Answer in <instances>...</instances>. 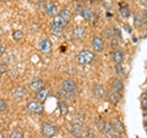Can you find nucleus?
Segmentation results:
<instances>
[{"label": "nucleus", "instance_id": "nucleus-5", "mask_svg": "<svg viewBox=\"0 0 147 138\" xmlns=\"http://www.w3.org/2000/svg\"><path fill=\"white\" fill-rule=\"evenodd\" d=\"M44 10H45V13H47L48 16L54 17V16H57V13H58V6H57V4H54L52 1H48L44 6Z\"/></svg>", "mask_w": 147, "mask_h": 138}, {"label": "nucleus", "instance_id": "nucleus-32", "mask_svg": "<svg viewBox=\"0 0 147 138\" xmlns=\"http://www.w3.org/2000/svg\"><path fill=\"white\" fill-rule=\"evenodd\" d=\"M87 138H94V131L92 128L87 130Z\"/></svg>", "mask_w": 147, "mask_h": 138}, {"label": "nucleus", "instance_id": "nucleus-14", "mask_svg": "<svg viewBox=\"0 0 147 138\" xmlns=\"http://www.w3.org/2000/svg\"><path fill=\"white\" fill-rule=\"evenodd\" d=\"M39 49L42 53L48 54V53H50V50H52V43H50L48 39H43L39 44Z\"/></svg>", "mask_w": 147, "mask_h": 138}, {"label": "nucleus", "instance_id": "nucleus-37", "mask_svg": "<svg viewBox=\"0 0 147 138\" xmlns=\"http://www.w3.org/2000/svg\"><path fill=\"white\" fill-rule=\"evenodd\" d=\"M124 28L126 29V32H127V33H131V27L129 26V25H125V26H124Z\"/></svg>", "mask_w": 147, "mask_h": 138}, {"label": "nucleus", "instance_id": "nucleus-3", "mask_svg": "<svg viewBox=\"0 0 147 138\" xmlns=\"http://www.w3.org/2000/svg\"><path fill=\"white\" fill-rule=\"evenodd\" d=\"M57 132H58L57 126L52 125V123L45 122V123H43V125H42V135L45 138H52Z\"/></svg>", "mask_w": 147, "mask_h": 138}, {"label": "nucleus", "instance_id": "nucleus-23", "mask_svg": "<svg viewBox=\"0 0 147 138\" xmlns=\"http://www.w3.org/2000/svg\"><path fill=\"white\" fill-rule=\"evenodd\" d=\"M59 15H60V16L64 18V20H65V21L67 22V23H69V21L71 20V12L69 11L67 9H64V10H61V11H60V13H59Z\"/></svg>", "mask_w": 147, "mask_h": 138}, {"label": "nucleus", "instance_id": "nucleus-26", "mask_svg": "<svg viewBox=\"0 0 147 138\" xmlns=\"http://www.w3.org/2000/svg\"><path fill=\"white\" fill-rule=\"evenodd\" d=\"M104 132L108 133V135H110V133H113V132H115V130H114L112 122H107V123L104 125Z\"/></svg>", "mask_w": 147, "mask_h": 138}, {"label": "nucleus", "instance_id": "nucleus-2", "mask_svg": "<svg viewBox=\"0 0 147 138\" xmlns=\"http://www.w3.org/2000/svg\"><path fill=\"white\" fill-rule=\"evenodd\" d=\"M61 90L65 92L66 94H69L72 98V96L76 94V92H77V86H76V83L72 80H66V81L63 82Z\"/></svg>", "mask_w": 147, "mask_h": 138}, {"label": "nucleus", "instance_id": "nucleus-17", "mask_svg": "<svg viewBox=\"0 0 147 138\" xmlns=\"http://www.w3.org/2000/svg\"><path fill=\"white\" fill-rule=\"evenodd\" d=\"M84 126L82 125H79V123H75V125L72 126V130H71V133L75 137H81L84 135Z\"/></svg>", "mask_w": 147, "mask_h": 138}, {"label": "nucleus", "instance_id": "nucleus-1", "mask_svg": "<svg viewBox=\"0 0 147 138\" xmlns=\"http://www.w3.org/2000/svg\"><path fill=\"white\" fill-rule=\"evenodd\" d=\"M94 60V54L90 52V50H82L77 56V61H79L81 65H88V64L93 62Z\"/></svg>", "mask_w": 147, "mask_h": 138}, {"label": "nucleus", "instance_id": "nucleus-27", "mask_svg": "<svg viewBox=\"0 0 147 138\" xmlns=\"http://www.w3.org/2000/svg\"><path fill=\"white\" fill-rule=\"evenodd\" d=\"M50 28H52V32H53V34H55V36H61L63 34V29L64 28H60V27H57V26H50Z\"/></svg>", "mask_w": 147, "mask_h": 138}, {"label": "nucleus", "instance_id": "nucleus-19", "mask_svg": "<svg viewBox=\"0 0 147 138\" xmlns=\"http://www.w3.org/2000/svg\"><path fill=\"white\" fill-rule=\"evenodd\" d=\"M115 72L118 73L119 77L126 76V71H125V67L123 66V64H115Z\"/></svg>", "mask_w": 147, "mask_h": 138}, {"label": "nucleus", "instance_id": "nucleus-6", "mask_svg": "<svg viewBox=\"0 0 147 138\" xmlns=\"http://www.w3.org/2000/svg\"><path fill=\"white\" fill-rule=\"evenodd\" d=\"M92 89H93V95L97 99H103L104 98V95H105V88H104L102 84H94Z\"/></svg>", "mask_w": 147, "mask_h": 138}, {"label": "nucleus", "instance_id": "nucleus-40", "mask_svg": "<svg viewBox=\"0 0 147 138\" xmlns=\"http://www.w3.org/2000/svg\"><path fill=\"white\" fill-rule=\"evenodd\" d=\"M144 120H145V122H147V113L144 114Z\"/></svg>", "mask_w": 147, "mask_h": 138}, {"label": "nucleus", "instance_id": "nucleus-4", "mask_svg": "<svg viewBox=\"0 0 147 138\" xmlns=\"http://www.w3.org/2000/svg\"><path fill=\"white\" fill-rule=\"evenodd\" d=\"M26 109L32 114H40L43 111V105L39 102H34L33 100V102H30L28 104H27Z\"/></svg>", "mask_w": 147, "mask_h": 138}, {"label": "nucleus", "instance_id": "nucleus-31", "mask_svg": "<svg viewBox=\"0 0 147 138\" xmlns=\"http://www.w3.org/2000/svg\"><path fill=\"white\" fill-rule=\"evenodd\" d=\"M7 71V65L6 64H0V75L5 73Z\"/></svg>", "mask_w": 147, "mask_h": 138}, {"label": "nucleus", "instance_id": "nucleus-9", "mask_svg": "<svg viewBox=\"0 0 147 138\" xmlns=\"http://www.w3.org/2000/svg\"><path fill=\"white\" fill-rule=\"evenodd\" d=\"M147 21V15L146 13H141V12H137L135 13V17H134V23L136 27H140L145 23Z\"/></svg>", "mask_w": 147, "mask_h": 138}, {"label": "nucleus", "instance_id": "nucleus-33", "mask_svg": "<svg viewBox=\"0 0 147 138\" xmlns=\"http://www.w3.org/2000/svg\"><path fill=\"white\" fill-rule=\"evenodd\" d=\"M109 136H110V138H123V136L119 132H113V133H110Z\"/></svg>", "mask_w": 147, "mask_h": 138}, {"label": "nucleus", "instance_id": "nucleus-11", "mask_svg": "<svg viewBox=\"0 0 147 138\" xmlns=\"http://www.w3.org/2000/svg\"><path fill=\"white\" fill-rule=\"evenodd\" d=\"M43 86H44V83H43L42 80H34L33 82H31L30 83V90L38 93V92L43 88Z\"/></svg>", "mask_w": 147, "mask_h": 138}, {"label": "nucleus", "instance_id": "nucleus-16", "mask_svg": "<svg viewBox=\"0 0 147 138\" xmlns=\"http://www.w3.org/2000/svg\"><path fill=\"white\" fill-rule=\"evenodd\" d=\"M112 87H113V89L118 92V93H120V92L124 90V84H123V82L120 80H118V78H113L112 80Z\"/></svg>", "mask_w": 147, "mask_h": 138}, {"label": "nucleus", "instance_id": "nucleus-30", "mask_svg": "<svg viewBox=\"0 0 147 138\" xmlns=\"http://www.w3.org/2000/svg\"><path fill=\"white\" fill-rule=\"evenodd\" d=\"M10 138H22V133H21L20 131H13V132L11 133Z\"/></svg>", "mask_w": 147, "mask_h": 138}, {"label": "nucleus", "instance_id": "nucleus-20", "mask_svg": "<svg viewBox=\"0 0 147 138\" xmlns=\"http://www.w3.org/2000/svg\"><path fill=\"white\" fill-rule=\"evenodd\" d=\"M112 123H113V127H114V130H115V132H119V133L124 132V125L119 120H114Z\"/></svg>", "mask_w": 147, "mask_h": 138}, {"label": "nucleus", "instance_id": "nucleus-24", "mask_svg": "<svg viewBox=\"0 0 147 138\" xmlns=\"http://www.w3.org/2000/svg\"><path fill=\"white\" fill-rule=\"evenodd\" d=\"M59 111H60V115L61 116H64V115H66L67 111H69V108H67V105L65 103H59Z\"/></svg>", "mask_w": 147, "mask_h": 138}, {"label": "nucleus", "instance_id": "nucleus-34", "mask_svg": "<svg viewBox=\"0 0 147 138\" xmlns=\"http://www.w3.org/2000/svg\"><path fill=\"white\" fill-rule=\"evenodd\" d=\"M118 47V42L115 39H113V40H110V48L112 49H115Z\"/></svg>", "mask_w": 147, "mask_h": 138}, {"label": "nucleus", "instance_id": "nucleus-21", "mask_svg": "<svg viewBox=\"0 0 147 138\" xmlns=\"http://www.w3.org/2000/svg\"><path fill=\"white\" fill-rule=\"evenodd\" d=\"M120 15L124 17V18H127L129 16L131 15V12H130V9H129V6L127 5H123L121 7H120Z\"/></svg>", "mask_w": 147, "mask_h": 138}, {"label": "nucleus", "instance_id": "nucleus-38", "mask_svg": "<svg viewBox=\"0 0 147 138\" xmlns=\"http://www.w3.org/2000/svg\"><path fill=\"white\" fill-rule=\"evenodd\" d=\"M140 4L142 6H145V7H147V0H140Z\"/></svg>", "mask_w": 147, "mask_h": 138}, {"label": "nucleus", "instance_id": "nucleus-22", "mask_svg": "<svg viewBox=\"0 0 147 138\" xmlns=\"http://www.w3.org/2000/svg\"><path fill=\"white\" fill-rule=\"evenodd\" d=\"M25 95H26V90H25V88H21V87L20 88H17L15 90V93H13V96H15L16 99H18V100L22 99Z\"/></svg>", "mask_w": 147, "mask_h": 138}, {"label": "nucleus", "instance_id": "nucleus-28", "mask_svg": "<svg viewBox=\"0 0 147 138\" xmlns=\"http://www.w3.org/2000/svg\"><path fill=\"white\" fill-rule=\"evenodd\" d=\"M105 38H107L108 40H113L114 39V32L110 31V29H105Z\"/></svg>", "mask_w": 147, "mask_h": 138}, {"label": "nucleus", "instance_id": "nucleus-18", "mask_svg": "<svg viewBox=\"0 0 147 138\" xmlns=\"http://www.w3.org/2000/svg\"><path fill=\"white\" fill-rule=\"evenodd\" d=\"M48 95H49V88H42L37 93V99H38L39 103H42L48 98Z\"/></svg>", "mask_w": 147, "mask_h": 138}, {"label": "nucleus", "instance_id": "nucleus-12", "mask_svg": "<svg viewBox=\"0 0 147 138\" xmlns=\"http://www.w3.org/2000/svg\"><path fill=\"white\" fill-rule=\"evenodd\" d=\"M124 52L120 49H115L114 50V53H113V61L115 62V64H123L124 61Z\"/></svg>", "mask_w": 147, "mask_h": 138}, {"label": "nucleus", "instance_id": "nucleus-29", "mask_svg": "<svg viewBox=\"0 0 147 138\" xmlns=\"http://www.w3.org/2000/svg\"><path fill=\"white\" fill-rule=\"evenodd\" d=\"M6 108H7L6 103L4 102V100H3L1 98H0V113H1V111H5V110H6Z\"/></svg>", "mask_w": 147, "mask_h": 138}, {"label": "nucleus", "instance_id": "nucleus-13", "mask_svg": "<svg viewBox=\"0 0 147 138\" xmlns=\"http://www.w3.org/2000/svg\"><path fill=\"white\" fill-rule=\"evenodd\" d=\"M52 25H53V26H57V27H60V28H64V27L67 25V22L64 20V18H63L60 15H57V16L53 17Z\"/></svg>", "mask_w": 147, "mask_h": 138}, {"label": "nucleus", "instance_id": "nucleus-10", "mask_svg": "<svg viewBox=\"0 0 147 138\" xmlns=\"http://www.w3.org/2000/svg\"><path fill=\"white\" fill-rule=\"evenodd\" d=\"M120 99H121L120 93H118V92H115V90H112V92L108 93V102L109 103L115 105V104H118L119 102H120Z\"/></svg>", "mask_w": 147, "mask_h": 138}, {"label": "nucleus", "instance_id": "nucleus-15", "mask_svg": "<svg viewBox=\"0 0 147 138\" xmlns=\"http://www.w3.org/2000/svg\"><path fill=\"white\" fill-rule=\"evenodd\" d=\"M80 15L85 18V20H87V21H91L92 18H93V11L91 10L90 7H86V6H84L82 7V10H81V13Z\"/></svg>", "mask_w": 147, "mask_h": 138}, {"label": "nucleus", "instance_id": "nucleus-7", "mask_svg": "<svg viewBox=\"0 0 147 138\" xmlns=\"http://www.w3.org/2000/svg\"><path fill=\"white\" fill-rule=\"evenodd\" d=\"M72 37L77 40H82L86 38V29L84 27H76L72 32Z\"/></svg>", "mask_w": 147, "mask_h": 138}, {"label": "nucleus", "instance_id": "nucleus-39", "mask_svg": "<svg viewBox=\"0 0 147 138\" xmlns=\"http://www.w3.org/2000/svg\"><path fill=\"white\" fill-rule=\"evenodd\" d=\"M147 98V93H144V94H141V99H146Z\"/></svg>", "mask_w": 147, "mask_h": 138}, {"label": "nucleus", "instance_id": "nucleus-35", "mask_svg": "<svg viewBox=\"0 0 147 138\" xmlns=\"http://www.w3.org/2000/svg\"><path fill=\"white\" fill-rule=\"evenodd\" d=\"M142 109L146 110V111H147V98L142 100Z\"/></svg>", "mask_w": 147, "mask_h": 138}, {"label": "nucleus", "instance_id": "nucleus-8", "mask_svg": "<svg viewBox=\"0 0 147 138\" xmlns=\"http://www.w3.org/2000/svg\"><path fill=\"white\" fill-rule=\"evenodd\" d=\"M92 45H93V49L97 53L103 52V48H104V40H103V38H100V37H96V38L93 39V42H92Z\"/></svg>", "mask_w": 147, "mask_h": 138}, {"label": "nucleus", "instance_id": "nucleus-41", "mask_svg": "<svg viewBox=\"0 0 147 138\" xmlns=\"http://www.w3.org/2000/svg\"><path fill=\"white\" fill-rule=\"evenodd\" d=\"M0 138H4V136H3V133H0Z\"/></svg>", "mask_w": 147, "mask_h": 138}, {"label": "nucleus", "instance_id": "nucleus-25", "mask_svg": "<svg viewBox=\"0 0 147 138\" xmlns=\"http://www.w3.org/2000/svg\"><path fill=\"white\" fill-rule=\"evenodd\" d=\"M12 38L16 40V42H20V40H22V38H24V32L20 31V29H17L13 32V34H12Z\"/></svg>", "mask_w": 147, "mask_h": 138}, {"label": "nucleus", "instance_id": "nucleus-36", "mask_svg": "<svg viewBox=\"0 0 147 138\" xmlns=\"http://www.w3.org/2000/svg\"><path fill=\"white\" fill-rule=\"evenodd\" d=\"M5 47H4V45H1L0 44V56H1V55H4V53H5Z\"/></svg>", "mask_w": 147, "mask_h": 138}]
</instances>
